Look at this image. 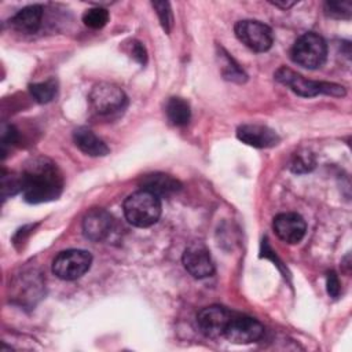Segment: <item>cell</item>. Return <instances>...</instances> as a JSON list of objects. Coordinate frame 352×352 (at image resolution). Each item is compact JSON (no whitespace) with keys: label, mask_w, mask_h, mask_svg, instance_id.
Here are the masks:
<instances>
[{"label":"cell","mask_w":352,"mask_h":352,"mask_svg":"<svg viewBox=\"0 0 352 352\" xmlns=\"http://www.w3.org/2000/svg\"><path fill=\"white\" fill-rule=\"evenodd\" d=\"M113 217L100 208L91 209L82 219L84 235L94 242H102L109 238L113 231Z\"/></svg>","instance_id":"cell-12"},{"label":"cell","mask_w":352,"mask_h":352,"mask_svg":"<svg viewBox=\"0 0 352 352\" xmlns=\"http://www.w3.org/2000/svg\"><path fill=\"white\" fill-rule=\"evenodd\" d=\"M34 227H36V224H34V226L30 224V226H25V227H22L21 230H18L16 234L14 235V243H15V245L22 243V242L28 238V235L32 232V230H33Z\"/></svg>","instance_id":"cell-28"},{"label":"cell","mask_w":352,"mask_h":352,"mask_svg":"<svg viewBox=\"0 0 352 352\" xmlns=\"http://www.w3.org/2000/svg\"><path fill=\"white\" fill-rule=\"evenodd\" d=\"M272 227L278 238L290 245L298 243L304 238L307 231L305 220L300 214L293 212L279 213L278 216H275Z\"/></svg>","instance_id":"cell-11"},{"label":"cell","mask_w":352,"mask_h":352,"mask_svg":"<svg viewBox=\"0 0 352 352\" xmlns=\"http://www.w3.org/2000/svg\"><path fill=\"white\" fill-rule=\"evenodd\" d=\"M341 287H340V280L336 275V272H329L327 274V293L330 297L337 298L340 296Z\"/></svg>","instance_id":"cell-27"},{"label":"cell","mask_w":352,"mask_h":352,"mask_svg":"<svg viewBox=\"0 0 352 352\" xmlns=\"http://www.w3.org/2000/svg\"><path fill=\"white\" fill-rule=\"evenodd\" d=\"M16 139H18L16 129L12 125H6L3 128V132H1L3 148H6V146H8V144H14L16 142Z\"/></svg>","instance_id":"cell-26"},{"label":"cell","mask_w":352,"mask_h":352,"mask_svg":"<svg viewBox=\"0 0 352 352\" xmlns=\"http://www.w3.org/2000/svg\"><path fill=\"white\" fill-rule=\"evenodd\" d=\"M109 11L103 7H94L82 14V22L91 29H102L109 22Z\"/></svg>","instance_id":"cell-20"},{"label":"cell","mask_w":352,"mask_h":352,"mask_svg":"<svg viewBox=\"0 0 352 352\" xmlns=\"http://www.w3.org/2000/svg\"><path fill=\"white\" fill-rule=\"evenodd\" d=\"M73 139L76 146L85 153L87 155L91 157H103L109 154V147L107 144L99 139L91 129L88 128H77L73 133Z\"/></svg>","instance_id":"cell-16"},{"label":"cell","mask_w":352,"mask_h":352,"mask_svg":"<svg viewBox=\"0 0 352 352\" xmlns=\"http://www.w3.org/2000/svg\"><path fill=\"white\" fill-rule=\"evenodd\" d=\"M182 261L187 272L197 279L210 276L214 272V264L210 252L201 242L190 243L183 252Z\"/></svg>","instance_id":"cell-9"},{"label":"cell","mask_w":352,"mask_h":352,"mask_svg":"<svg viewBox=\"0 0 352 352\" xmlns=\"http://www.w3.org/2000/svg\"><path fill=\"white\" fill-rule=\"evenodd\" d=\"M292 60L305 69L320 67L327 56V44L324 38L314 32L300 36L290 51Z\"/></svg>","instance_id":"cell-4"},{"label":"cell","mask_w":352,"mask_h":352,"mask_svg":"<svg viewBox=\"0 0 352 352\" xmlns=\"http://www.w3.org/2000/svg\"><path fill=\"white\" fill-rule=\"evenodd\" d=\"M88 100L91 109L100 116H107L122 110L126 106V95L111 82H99L92 87Z\"/></svg>","instance_id":"cell-6"},{"label":"cell","mask_w":352,"mask_h":352,"mask_svg":"<svg viewBox=\"0 0 352 352\" xmlns=\"http://www.w3.org/2000/svg\"><path fill=\"white\" fill-rule=\"evenodd\" d=\"M275 80L289 87L294 94L304 98H312L320 94L331 95V96L345 95V88L342 85H338L334 82H326V81L308 80L304 76L296 73L294 70L286 66H282L275 72Z\"/></svg>","instance_id":"cell-3"},{"label":"cell","mask_w":352,"mask_h":352,"mask_svg":"<svg viewBox=\"0 0 352 352\" xmlns=\"http://www.w3.org/2000/svg\"><path fill=\"white\" fill-rule=\"evenodd\" d=\"M234 32L236 38L254 52H265L274 44L271 28L260 21H239L235 23Z\"/></svg>","instance_id":"cell-7"},{"label":"cell","mask_w":352,"mask_h":352,"mask_svg":"<svg viewBox=\"0 0 352 352\" xmlns=\"http://www.w3.org/2000/svg\"><path fill=\"white\" fill-rule=\"evenodd\" d=\"M231 312L220 305H209L202 308L197 315V326L199 331L209 338L224 337V331L230 322Z\"/></svg>","instance_id":"cell-10"},{"label":"cell","mask_w":352,"mask_h":352,"mask_svg":"<svg viewBox=\"0 0 352 352\" xmlns=\"http://www.w3.org/2000/svg\"><path fill=\"white\" fill-rule=\"evenodd\" d=\"M219 60H220V70L226 80L234 81V82H245L248 76L243 72V69L234 60L232 56H230L228 52H226L223 48L219 51Z\"/></svg>","instance_id":"cell-18"},{"label":"cell","mask_w":352,"mask_h":352,"mask_svg":"<svg viewBox=\"0 0 352 352\" xmlns=\"http://www.w3.org/2000/svg\"><path fill=\"white\" fill-rule=\"evenodd\" d=\"M131 54H132V58L136 62H139L140 65H146V62H147V52H146L144 47L142 45V43L132 41L131 43Z\"/></svg>","instance_id":"cell-25"},{"label":"cell","mask_w":352,"mask_h":352,"mask_svg":"<svg viewBox=\"0 0 352 352\" xmlns=\"http://www.w3.org/2000/svg\"><path fill=\"white\" fill-rule=\"evenodd\" d=\"M125 219L135 227L146 228L155 224L161 216V199L153 192L139 190L124 201Z\"/></svg>","instance_id":"cell-2"},{"label":"cell","mask_w":352,"mask_h":352,"mask_svg":"<svg viewBox=\"0 0 352 352\" xmlns=\"http://www.w3.org/2000/svg\"><path fill=\"white\" fill-rule=\"evenodd\" d=\"M22 191V176L21 175H3L1 177V192L3 198L7 195H14L16 192Z\"/></svg>","instance_id":"cell-24"},{"label":"cell","mask_w":352,"mask_h":352,"mask_svg":"<svg viewBox=\"0 0 352 352\" xmlns=\"http://www.w3.org/2000/svg\"><path fill=\"white\" fill-rule=\"evenodd\" d=\"M22 194L29 204L56 199L63 188V179L58 166L48 158L32 160L22 172Z\"/></svg>","instance_id":"cell-1"},{"label":"cell","mask_w":352,"mask_h":352,"mask_svg":"<svg viewBox=\"0 0 352 352\" xmlns=\"http://www.w3.org/2000/svg\"><path fill=\"white\" fill-rule=\"evenodd\" d=\"M165 113L168 120L176 126H184L188 124L191 117V110L188 102L182 98H170L166 102Z\"/></svg>","instance_id":"cell-17"},{"label":"cell","mask_w":352,"mask_h":352,"mask_svg":"<svg viewBox=\"0 0 352 352\" xmlns=\"http://www.w3.org/2000/svg\"><path fill=\"white\" fill-rule=\"evenodd\" d=\"M236 138L252 147L267 148L274 147L279 143L276 132L261 124H245L236 129Z\"/></svg>","instance_id":"cell-13"},{"label":"cell","mask_w":352,"mask_h":352,"mask_svg":"<svg viewBox=\"0 0 352 352\" xmlns=\"http://www.w3.org/2000/svg\"><path fill=\"white\" fill-rule=\"evenodd\" d=\"M264 334L263 324L246 315L231 314L224 337L234 344H250L258 341Z\"/></svg>","instance_id":"cell-8"},{"label":"cell","mask_w":352,"mask_h":352,"mask_svg":"<svg viewBox=\"0 0 352 352\" xmlns=\"http://www.w3.org/2000/svg\"><path fill=\"white\" fill-rule=\"evenodd\" d=\"M271 4H274L275 7H279L282 10H286V8L292 7L293 4H296V1H271Z\"/></svg>","instance_id":"cell-29"},{"label":"cell","mask_w":352,"mask_h":352,"mask_svg":"<svg viewBox=\"0 0 352 352\" xmlns=\"http://www.w3.org/2000/svg\"><path fill=\"white\" fill-rule=\"evenodd\" d=\"M324 11L331 18L348 19L352 14V4L351 1H326Z\"/></svg>","instance_id":"cell-22"},{"label":"cell","mask_w":352,"mask_h":352,"mask_svg":"<svg viewBox=\"0 0 352 352\" xmlns=\"http://www.w3.org/2000/svg\"><path fill=\"white\" fill-rule=\"evenodd\" d=\"M158 18L161 22V26L164 28V30L166 33L170 32L172 25H173V16H172V10H170V4L168 1H153L151 3Z\"/></svg>","instance_id":"cell-23"},{"label":"cell","mask_w":352,"mask_h":352,"mask_svg":"<svg viewBox=\"0 0 352 352\" xmlns=\"http://www.w3.org/2000/svg\"><path fill=\"white\" fill-rule=\"evenodd\" d=\"M315 168V157L309 151H298L292 157L290 169L294 173H307Z\"/></svg>","instance_id":"cell-21"},{"label":"cell","mask_w":352,"mask_h":352,"mask_svg":"<svg viewBox=\"0 0 352 352\" xmlns=\"http://www.w3.org/2000/svg\"><path fill=\"white\" fill-rule=\"evenodd\" d=\"M43 14H44V10L40 4L28 6L21 11H18L11 18V25L19 33H25V34L36 33L41 26Z\"/></svg>","instance_id":"cell-15"},{"label":"cell","mask_w":352,"mask_h":352,"mask_svg":"<svg viewBox=\"0 0 352 352\" xmlns=\"http://www.w3.org/2000/svg\"><path fill=\"white\" fill-rule=\"evenodd\" d=\"M92 256L82 249H69L60 252L52 261V272L63 280L81 278L91 267Z\"/></svg>","instance_id":"cell-5"},{"label":"cell","mask_w":352,"mask_h":352,"mask_svg":"<svg viewBox=\"0 0 352 352\" xmlns=\"http://www.w3.org/2000/svg\"><path fill=\"white\" fill-rule=\"evenodd\" d=\"M29 92L33 99L38 103H48L56 95V82L54 80H47L43 82H34L29 85Z\"/></svg>","instance_id":"cell-19"},{"label":"cell","mask_w":352,"mask_h":352,"mask_svg":"<svg viewBox=\"0 0 352 352\" xmlns=\"http://www.w3.org/2000/svg\"><path fill=\"white\" fill-rule=\"evenodd\" d=\"M140 190H146L148 192L155 194L157 197H168L177 192L182 188L179 180L166 173H148L144 175L140 182Z\"/></svg>","instance_id":"cell-14"}]
</instances>
